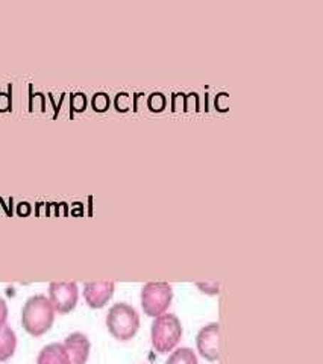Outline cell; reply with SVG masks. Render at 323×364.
Returning <instances> with one entry per match:
<instances>
[{
  "label": "cell",
  "instance_id": "6da1fadb",
  "mask_svg": "<svg viewBox=\"0 0 323 364\" xmlns=\"http://www.w3.org/2000/svg\"><path fill=\"white\" fill-rule=\"evenodd\" d=\"M55 321V309L46 294H33L21 309V325L31 336H43Z\"/></svg>",
  "mask_w": 323,
  "mask_h": 364
},
{
  "label": "cell",
  "instance_id": "7a4b0ae2",
  "mask_svg": "<svg viewBox=\"0 0 323 364\" xmlns=\"http://www.w3.org/2000/svg\"><path fill=\"white\" fill-rule=\"evenodd\" d=\"M107 328L120 341L131 340L140 328V316L128 302L114 304L107 313Z\"/></svg>",
  "mask_w": 323,
  "mask_h": 364
},
{
  "label": "cell",
  "instance_id": "3957f363",
  "mask_svg": "<svg viewBox=\"0 0 323 364\" xmlns=\"http://www.w3.org/2000/svg\"><path fill=\"white\" fill-rule=\"evenodd\" d=\"M182 337V325L179 317L173 313H164L154 318L151 326L152 346L159 354L173 350Z\"/></svg>",
  "mask_w": 323,
  "mask_h": 364
},
{
  "label": "cell",
  "instance_id": "277c9868",
  "mask_svg": "<svg viewBox=\"0 0 323 364\" xmlns=\"http://www.w3.org/2000/svg\"><path fill=\"white\" fill-rule=\"evenodd\" d=\"M140 299L143 311L155 318L167 311L173 299V289L169 282H147L142 289Z\"/></svg>",
  "mask_w": 323,
  "mask_h": 364
},
{
  "label": "cell",
  "instance_id": "5b68a950",
  "mask_svg": "<svg viewBox=\"0 0 323 364\" xmlns=\"http://www.w3.org/2000/svg\"><path fill=\"white\" fill-rule=\"evenodd\" d=\"M79 298L78 284L73 281L51 282L49 284V301L52 302L55 311L65 314L70 313Z\"/></svg>",
  "mask_w": 323,
  "mask_h": 364
},
{
  "label": "cell",
  "instance_id": "8992f818",
  "mask_svg": "<svg viewBox=\"0 0 323 364\" xmlns=\"http://www.w3.org/2000/svg\"><path fill=\"white\" fill-rule=\"evenodd\" d=\"M218 328L217 322H211L201 328V331L196 337V346H198L199 354L208 361L218 360Z\"/></svg>",
  "mask_w": 323,
  "mask_h": 364
},
{
  "label": "cell",
  "instance_id": "52a82bcc",
  "mask_svg": "<svg viewBox=\"0 0 323 364\" xmlns=\"http://www.w3.org/2000/svg\"><path fill=\"white\" fill-rule=\"evenodd\" d=\"M115 284L112 281H96L84 284V299L91 309H102L112 298Z\"/></svg>",
  "mask_w": 323,
  "mask_h": 364
},
{
  "label": "cell",
  "instance_id": "ba28073f",
  "mask_svg": "<svg viewBox=\"0 0 323 364\" xmlns=\"http://www.w3.org/2000/svg\"><path fill=\"white\" fill-rule=\"evenodd\" d=\"M64 348L70 358V364H85L90 357V340L83 333H72L64 340Z\"/></svg>",
  "mask_w": 323,
  "mask_h": 364
},
{
  "label": "cell",
  "instance_id": "9c48e42d",
  "mask_svg": "<svg viewBox=\"0 0 323 364\" xmlns=\"http://www.w3.org/2000/svg\"><path fill=\"white\" fill-rule=\"evenodd\" d=\"M37 364H70V358L63 343H51L40 350Z\"/></svg>",
  "mask_w": 323,
  "mask_h": 364
},
{
  "label": "cell",
  "instance_id": "30bf717a",
  "mask_svg": "<svg viewBox=\"0 0 323 364\" xmlns=\"http://www.w3.org/2000/svg\"><path fill=\"white\" fill-rule=\"evenodd\" d=\"M17 348V336L8 323L0 325V361H6L14 355Z\"/></svg>",
  "mask_w": 323,
  "mask_h": 364
},
{
  "label": "cell",
  "instance_id": "8fae6325",
  "mask_svg": "<svg viewBox=\"0 0 323 364\" xmlns=\"http://www.w3.org/2000/svg\"><path fill=\"white\" fill-rule=\"evenodd\" d=\"M166 364H199V363L193 349L178 348L171 352Z\"/></svg>",
  "mask_w": 323,
  "mask_h": 364
},
{
  "label": "cell",
  "instance_id": "7c38bea8",
  "mask_svg": "<svg viewBox=\"0 0 323 364\" xmlns=\"http://www.w3.org/2000/svg\"><path fill=\"white\" fill-rule=\"evenodd\" d=\"M110 104L111 100L105 91H97V93H95L93 97H91V107H93V109L97 112L107 111L110 108Z\"/></svg>",
  "mask_w": 323,
  "mask_h": 364
},
{
  "label": "cell",
  "instance_id": "4fadbf2b",
  "mask_svg": "<svg viewBox=\"0 0 323 364\" xmlns=\"http://www.w3.org/2000/svg\"><path fill=\"white\" fill-rule=\"evenodd\" d=\"M167 105V99L163 93H159V91H155L151 96L147 97V107L152 112H161Z\"/></svg>",
  "mask_w": 323,
  "mask_h": 364
},
{
  "label": "cell",
  "instance_id": "5bb4252c",
  "mask_svg": "<svg viewBox=\"0 0 323 364\" xmlns=\"http://www.w3.org/2000/svg\"><path fill=\"white\" fill-rule=\"evenodd\" d=\"M114 107L120 112H126L132 108V97L126 91H120V93L115 95L114 97Z\"/></svg>",
  "mask_w": 323,
  "mask_h": 364
},
{
  "label": "cell",
  "instance_id": "9a60e30c",
  "mask_svg": "<svg viewBox=\"0 0 323 364\" xmlns=\"http://www.w3.org/2000/svg\"><path fill=\"white\" fill-rule=\"evenodd\" d=\"M72 107L75 111H84L87 108V96L80 91L72 95Z\"/></svg>",
  "mask_w": 323,
  "mask_h": 364
},
{
  "label": "cell",
  "instance_id": "2e32d148",
  "mask_svg": "<svg viewBox=\"0 0 323 364\" xmlns=\"http://www.w3.org/2000/svg\"><path fill=\"white\" fill-rule=\"evenodd\" d=\"M228 93H218L217 96H216V100H214V104H216V108L218 109V111H228Z\"/></svg>",
  "mask_w": 323,
  "mask_h": 364
},
{
  "label": "cell",
  "instance_id": "e0dca14e",
  "mask_svg": "<svg viewBox=\"0 0 323 364\" xmlns=\"http://www.w3.org/2000/svg\"><path fill=\"white\" fill-rule=\"evenodd\" d=\"M198 287L201 290H203L205 293H210V294H217L218 293V284L217 282H198Z\"/></svg>",
  "mask_w": 323,
  "mask_h": 364
},
{
  "label": "cell",
  "instance_id": "ac0fdd59",
  "mask_svg": "<svg viewBox=\"0 0 323 364\" xmlns=\"http://www.w3.org/2000/svg\"><path fill=\"white\" fill-rule=\"evenodd\" d=\"M6 318H8V305L2 298H0V325L6 323Z\"/></svg>",
  "mask_w": 323,
  "mask_h": 364
},
{
  "label": "cell",
  "instance_id": "d6986e66",
  "mask_svg": "<svg viewBox=\"0 0 323 364\" xmlns=\"http://www.w3.org/2000/svg\"><path fill=\"white\" fill-rule=\"evenodd\" d=\"M11 107V97L6 93H0V111H6Z\"/></svg>",
  "mask_w": 323,
  "mask_h": 364
}]
</instances>
